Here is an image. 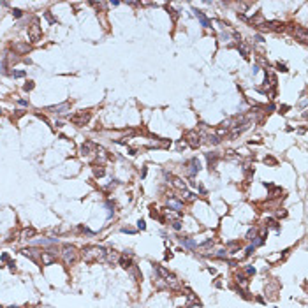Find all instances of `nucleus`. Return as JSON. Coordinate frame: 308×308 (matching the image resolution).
<instances>
[{
    "mask_svg": "<svg viewBox=\"0 0 308 308\" xmlns=\"http://www.w3.org/2000/svg\"><path fill=\"white\" fill-rule=\"evenodd\" d=\"M78 257H79V252H78L76 246H72V245L62 246V259H64L65 264H74L78 261Z\"/></svg>",
    "mask_w": 308,
    "mask_h": 308,
    "instance_id": "1",
    "label": "nucleus"
},
{
    "mask_svg": "<svg viewBox=\"0 0 308 308\" xmlns=\"http://www.w3.org/2000/svg\"><path fill=\"white\" fill-rule=\"evenodd\" d=\"M40 37H42V28L39 25V19L34 18L32 25L28 27V39H30V42H39Z\"/></svg>",
    "mask_w": 308,
    "mask_h": 308,
    "instance_id": "2",
    "label": "nucleus"
},
{
    "mask_svg": "<svg viewBox=\"0 0 308 308\" xmlns=\"http://www.w3.org/2000/svg\"><path fill=\"white\" fill-rule=\"evenodd\" d=\"M90 118H92V111L86 109V111H78V113H74V115L70 116V121H72L76 127H83V125H86V123L90 121Z\"/></svg>",
    "mask_w": 308,
    "mask_h": 308,
    "instance_id": "3",
    "label": "nucleus"
},
{
    "mask_svg": "<svg viewBox=\"0 0 308 308\" xmlns=\"http://www.w3.org/2000/svg\"><path fill=\"white\" fill-rule=\"evenodd\" d=\"M185 141H187V145L190 146V148H197V146H201V134L197 130H189V132H185V137H183Z\"/></svg>",
    "mask_w": 308,
    "mask_h": 308,
    "instance_id": "4",
    "label": "nucleus"
},
{
    "mask_svg": "<svg viewBox=\"0 0 308 308\" xmlns=\"http://www.w3.org/2000/svg\"><path fill=\"white\" fill-rule=\"evenodd\" d=\"M21 254L25 255V257H28V259H32V261H39L40 259V255H42V250H39V248H35V246H28V248H23L21 250Z\"/></svg>",
    "mask_w": 308,
    "mask_h": 308,
    "instance_id": "5",
    "label": "nucleus"
},
{
    "mask_svg": "<svg viewBox=\"0 0 308 308\" xmlns=\"http://www.w3.org/2000/svg\"><path fill=\"white\" fill-rule=\"evenodd\" d=\"M257 28H261V30H275V32H282V30H283V25H282L280 21H264V23H261Z\"/></svg>",
    "mask_w": 308,
    "mask_h": 308,
    "instance_id": "6",
    "label": "nucleus"
},
{
    "mask_svg": "<svg viewBox=\"0 0 308 308\" xmlns=\"http://www.w3.org/2000/svg\"><path fill=\"white\" fill-rule=\"evenodd\" d=\"M187 164H189V176H196V174L201 171V162H199L196 157L190 159Z\"/></svg>",
    "mask_w": 308,
    "mask_h": 308,
    "instance_id": "7",
    "label": "nucleus"
},
{
    "mask_svg": "<svg viewBox=\"0 0 308 308\" xmlns=\"http://www.w3.org/2000/svg\"><path fill=\"white\" fill-rule=\"evenodd\" d=\"M40 259H42V264L49 266V264H53V262L56 261V255H55L53 248H48L46 252H42V255H40Z\"/></svg>",
    "mask_w": 308,
    "mask_h": 308,
    "instance_id": "8",
    "label": "nucleus"
},
{
    "mask_svg": "<svg viewBox=\"0 0 308 308\" xmlns=\"http://www.w3.org/2000/svg\"><path fill=\"white\" fill-rule=\"evenodd\" d=\"M292 34H294L297 39H299L303 44L308 42V34H306V28H305V27H296V28L292 30Z\"/></svg>",
    "mask_w": 308,
    "mask_h": 308,
    "instance_id": "9",
    "label": "nucleus"
},
{
    "mask_svg": "<svg viewBox=\"0 0 308 308\" xmlns=\"http://www.w3.org/2000/svg\"><path fill=\"white\" fill-rule=\"evenodd\" d=\"M218 159H220V155H218V153H215V151H208V153H206V160H208V167H210V171L217 167Z\"/></svg>",
    "mask_w": 308,
    "mask_h": 308,
    "instance_id": "10",
    "label": "nucleus"
},
{
    "mask_svg": "<svg viewBox=\"0 0 308 308\" xmlns=\"http://www.w3.org/2000/svg\"><path fill=\"white\" fill-rule=\"evenodd\" d=\"M97 150V145L95 143H92V141H86L83 146H81V155L83 157H86V155H90L92 151H95Z\"/></svg>",
    "mask_w": 308,
    "mask_h": 308,
    "instance_id": "11",
    "label": "nucleus"
},
{
    "mask_svg": "<svg viewBox=\"0 0 308 308\" xmlns=\"http://www.w3.org/2000/svg\"><path fill=\"white\" fill-rule=\"evenodd\" d=\"M194 14H196V16L199 18V21H201V25H202L204 28H210V27H211V21H210V19H208L206 16H204V13H202V11H197V9H194Z\"/></svg>",
    "mask_w": 308,
    "mask_h": 308,
    "instance_id": "12",
    "label": "nucleus"
},
{
    "mask_svg": "<svg viewBox=\"0 0 308 308\" xmlns=\"http://www.w3.org/2000/svg\"><path fill=\"white\" fill-rule=\"evenodd\" d=\"M65 109H69V102H64V104H58V106H49L48 108V111H53V113H56V115H62Z\"/></svg>",
    "mask_w": 308,
    "mask_h": 308,
    "instance_id": "13",
    "label": "nucleus"
},
{
    "mask_svg": "<svg viewBox=\"0 0 308 308\" xmlns=\"http://www.w3.org/2000/svg\"><path fill=\"white\" fill-rule=\"evenodd\" d=\"M118 262H120L121 268H125V270H130V268H132V259L127 257V255H121V257H118Z\"/></svg>",
    "mask_w": 308,
    "mask_h": 308,
    "instance_id": "14",
    "label": "nucleus"
},
{
    "mask_svg": "<svg viewBox=\"0 0 308 308\" xmlns=\"http://www.w3.org/2000/svg\"><path fill=\"white\" fill-rule=\"evenodd\" d=\"M155 275H159V278H162V280H166L167 276H169V271L166 270V268H162V266H159V264H155Z\"/></svg>",
    "mask_w": 308,
    "mask_h": 308,
    "instance_id": "15",
    "label": "nucleus"
},
{
    "mask_svg": "<svg viewBox=\"0 0 308 308\" xmlns=\"http://www.w3.org/2000/svg\"><path fill=\"white\" fill-rule=\"evenodd\" d=\"M180 243H181L183 246H187V248H190V250L197 248V243L194 241V240H190V238H180Z\"/></svg>",
    "mask_w": 308,
    "mask_h": 308,
    "instance_id": "16",
    "label": "nucleus"
},
{
    "mask_svg": "<svg viewBox=\"0 0 308 308\" xmlns=\"http://www.w3.org/2000/svg\"><path fill=\"white\" fill-rule=\"evenodd\" d=\"M238 51H240V55H241L243 58H248V56H250V48L246 46L245 42H240V44H238Z\"/></svg>",
    "mask_w": 308,
    "mask_h": 308,
    "instance_id": "17",
    "label": "nucleus"
},
{
    "mask_svg": "<svg viewBox=\"0 0 308 308\" xmlns=\"http://www.w3.org/2000/svg\"><path fill=\"white\" fill-rule=\"evenodd\" d=\"M104 174H106L104 166H102V164H95V166H94V176L95 178H102Z\"/></svg>",
    "mask_w": 308,
    "mask_h": 308,
    "instance_id": "18",
    "label": "nucleus"
},
{
    "mask_svg": "<svg viewBox=\"0 0 308 308\" xmlns=\"http://www.w3.org/2000/svg\"><path fill=\"white\" fill-rule=\"evenodd\" d=\"M34 236H35V229L34 227H27V229L21 231V238L23 240H32Z\"/></svg>",
    "mask_w": 308,
    "mask_h": 308,
    "instance_id": "19",
    "label": "nucleus"
},
{
    "mask_svg": "<svg viewBox=\"0 0 308 308\" xmlns=\"http://www.w3.org/2000/svg\"><path fill=\"white\" fill-rule=\"evenodd\" d=\"M167 208H169V210H176V211H180V210L183 208V202H181V201H167Z\"/></svg>",
    "mask_w": 308,
    "mask_h": 308,
    "instance_id": "20",
    "label": "nucleus"
},
{
    "mask_svg": "<svg viewBox=\"0 0 308 308\" xmlns=\"http://www.w3.org/2000/svg\"><path fill=\"white\" fill-rule=\"evenodd\" d=\"M55 243H58V238H42L37 241V245H55Z\"/></svg>",
    "mask_w": 308,
    "mask_h": 308,
    "instance_id": "21",
    "label": "nucleus"
},
{
    "mask_svg": "<svg viewBox=\"0 0 308 308\" xmlns=\"http://www.w3.org/2000/svg\"><path fill=\"white\" fill-rule=\"evenodd\" d=\"M283 194V190L282 189H278V187H271V194H270V197H280ZM283 197V196H282Z\"/></svg>",
    "mask_w": 308,
    "mask_h": 308,
    "instance_id": "22",
    "label": "nucleus"
},
{
    "mask_svg": "<svg viewBox=\"0 0 308 308\" xmlns=\"http://www.w3.org/2000/svg\"><path fill=\"white\" fill-rule=\"evenodd\" d=\"M173 185H174L176 189H185V181H183L181 178H176V176L173 178Z\"/></svg>",
    "mask_w": 308,
    "mask_h": 308,
    "instance_id": "23",
    "label": "nucleus"
},
{
    "mask_svg": "<svg viewBox=\"0 0 308 308\" xmlns=\"http://www.w3.org/2000/svg\"><path fill=\"white\" fill-rule=\"evenodd\" d=\"M206 139H208L210 145H218V143H220V137H217L215 134H208V136H206Z\"/></svg>",
    "mask_w": 308,
    "mask_h": 308,
    "instance_id": "24",
    "label": "nucleus"
},
{
    "mask_svg": "<svg viewBox=\"0 0 308 308\" xmlns=\"http://www.w3.org/2000/svg\"><path fill=\"white\" fill-rule=\"evenodd\" d=\"M166 9H167V13L171 14V18H173V21H176V19H178V11H174V9H173L171 5H166Z\"/></svg>",
    "mask_w": 308,
    "mask_h": 308,
    "instance_id": "25",
    "label": "nucleus"
},
{
    "mask_svg": "<svg viewBox=\"0 0 308 308\" xmlns=\"http://www.w3.org/2000/svg\"><path fill=\"white\" fill-rule=\"evenodd\" d=\"M14 48H16V51H19V53H25V51H28V49H30V46H28V44H16Z\"/></svg>",
    "mask_w": 308,
    "mask_h": 308,
    "instance_id": "26",
    "label": "nucleus"
},
{
    "mask_svg": "<svg viewBox=\"0 0 308 308\" xmlns=\"http://www.w3.org/2000/svg\"><path fill=\"white\" fill-rule=\"evenodd\" d=\"M264 164H270V166H276V164H278V162H276V159H275V157L268 155V157L264 159Z\"/></svg>",
    "mask_w": 308,
    "mask_h": 308,
    "instance_id": "27",
    "label": "nucleus"
},
{
    "mask_svg": "<svg viewBox=\"0 0 308 308\" xmlns=\"http://www.w3.org/2000/svg\"><path fill=\"white\" fill-rule=\"evenodd\" d=\"M9 74L13 78H25V70H11Z\"/></svg>",
    "mask_w": 308,
    "mask_h": 308,
    "instance_id": "28",
    "label": "nucleus"
},
{
    "mask_svg": "<svg viewBox=\"0 0 308 308\" xmlns=\"http://www.w3.org/2000/svg\"><path fill=\"white\" fill-rule=\"evenodd\" d=\"M215 257H218V259H227V252H225V250H217V252H215Z\"/></svg>",
    "mask_w": 308,
    "mask_h": 308,
    "instance_id": "29",
    "label": "nucleus"
},
{
    "mask_svg": "<svg viewBox=\"0 0 308 308\" xmlns=\"http://www.w3.org/2000/svg\"><path fill=\"white\" fill-rule=\"evenodd\" d=\"M44 18L48 19L49 23H56V18H53V14H51L49 11H46V13H44Z\"/></svg>",
    "mask_w": 308,
    "mask_h": 308,
    "instance_id": "30",
    "label": "nucleus"
},
{
    "mask_svg": "<svg viewBox=\"0 0 308 308\" xmlns=\"http://www.w3.org/2000/svg\"><path fill=\"white\" fill-rule=\"evenodd\" d=\"M34 86H35L34 81H27V83L23 85V90H25V92H30V90H34Z\"/></svg>",
    "mask_w": 308,
    "mask_h": 308,
    "instance_id": "31",
    "label": "nucleus"
},
{
    "mask_svg": "<svg viewBox=\"0 0 308 308\" xmlns=\"http://www.w3.org/2000/svg\"><path fill=\"white\" fill-rule=\"evenodd\" d=\"M266 224H268V225H270V227H275L276 231H280V225H278V224H276V220H273V218H270V220H268V222H266Z\"/></svg>",
    "mask_w": 308,
    "mask_h": 308,
    "instance_id": "32",
    "label": "nucleus"
},
{
    "mask_svg": "<svg viewBox=\"0 0 308 308\" xmlns=\"http://www.w3.org/2000/svg\"><path fill=\"white\" fill-rule=\"evenodd\" d=\"M236 282H238L240 285H243V287L246 285V278H245L243 275H238V276H236Z\"/></svg>",
    "mask_w": 308,
    "mask_h": 308,
    "instance_id": "33",
    "label": "nucleus"
},
{
    "mask_svg": "<svg viewBox=\"0 0 308 308\" xmlns=\"http://www.w3.org/2000/svg\"><path fill=\"white\" fill-rule=\"evenodd\" d=\"M245 273L248 275V276H252V275H255V268H254V266H246V268H245Z\"/></svg>",
    "mask_w": 308,
    "mask_h": 308,
    "instance_id": "34",
    "label": "nucleus"
},
{
    "mask_svg": "<svg viewBox=\"0 0 308 308\" xmlns=\"http://www.w3.org/2000/svg\"><path fill=\"white\" fill-rule=\"evenodd\" d=\"M276 69L282 70V72H287V70H289V69H287V65H285V64H282V62H278V64H276Z\"/></svg>",
    "mask_w": 308,
    "mask_h": 308,
    "instance_id": "35",
    "label": "nucleus"
},
{
    "mask_svg": "<svg viewBox=\"0 0 308 308\" xmlns=\"http://www.w3.org/2000/svg\"><path fill=\"white\" fill-rule=\"evenodd\" d=\"M23 115H25V111H18L16 115H11V120H13V121H18V118L23 116Z\"/></svg>",
    "mask_w": 308,
    "mask_h": 308,
    "instance_id": "36",
    "label": "nucleus"
},
{
    "mask_svg": "<svg viewBox=\"0 0 308 308\" xmlns=\"http://www.w3.org/2000/svg\"><path fill=\"white\" fill-rule=\"evenodd\" d=\"M137 229H141V231H145V229H146V224H145V220H143V218H139V220H137Z\"/></svg>",
    "mask_w": 308,
    "mask_h": 308,
    "instance_id": "37",
    "label": "nucleus"
},
{
    "mask_svg": "<svg viewBox=\"0 0 308 308\" xmlns=\"http://www.w3.org/2000/svg\"><path fill=\"white\" fill-rule=\"evenodd\" d=\"M173 229H174V231H181V222H180V220H174V222H173Z\"/></svg>",
    "mask_w": 308,
    "mask_h": 308,
    "instance_id": "38",
    "label": "nucleus"
},
{
    "mask_svg": "<svg viewBox=\"0 0 308 308\" xmlns=\"http://www.w3.org/2000/svg\"><path fill=\"white\" fill-rule=\"evenodd\" d=\"M13 16H14V18H21V16H23V11H21V9H13Z\"/></svg>",
    "mask_w": 308,
    "mask_h": 308,
    "instance_id": "39",
    "label": "nucleus"
},
{
    "mask_svg": "<svg viewBox=\"0 0 308 308\" xmlns=\"http://www.w3.org/2000/svg\"><path fill=\"white\" fill-rule=\"evenodd\" d=\"M255 252V246L254 245H250V246H246V250H245V255H252Z\"/></svg>",
    "mask_w": 308,
    "mask_h": 308,
    "instance_id": "40",
    "label": "nucleus"
},
{
    "mask_svg": "<svg viewBox=\"0 0 308 308\" xmlns=\"http://www.w3.org/2000/svg\"><path fill=\"white\" fill-rule=\"evenodd\" d=\"M0 261H2V262H9L11 257H9V254H2V255H0Z\"/></svg>",
    "mask_w": 308,
    "mask_h": 308,
    "instance_id": "41",
    "label": "nucleus"
},
{
    "mask_svg": "<svg viewBox=\"0 0 308 308\" xmlns=\"http://www.w3.org/2000/svg\"><path fill=\"white\" fill-rule=\"evenodd\" d=\"M264 109H266V111H264V113H273V111H275V109H276V108H275V104H268V106H266V108H264Z\"/></svg>",
    "mask_w": 308,
    "mask_h": 308,
    "instance_id": "42",
    "label": "nucleus"
},
{
    "mask_svg": "<svg viewBox=\"0 0 308 308\" xmlns=\"http://www.w3.org/2000/svg\"><path fill=\"white\" fill-rule=\"evenodd\" d=\"M211 245H213V241H211V240H206V241L201 245V248H208V246H211Z\"/></svg>",
    "mask_w": 308,
    "mask_h": 308,
    "instance_id": "43",
    "label": "nucleus"
},
{
    "mask_svg": "<svg viewBox=\"0 0 308 308\" xmlns=\"http://www.w3.org/2000/svg\"><path fill=\"white\" fill-rule=\"evenodd\" d=\"M18 102H19V106H25V108H27V106H30V102H28L27 99H19Z\"/></svg>",
    "mask_w": 308,
    "mask_h": 308,
    "instance_id": "44",
    "label": "nucleus"
},
{
    "mask_svg": "<svg viewBox=\"0 0 308 308\" xmlns=\"http://www.w3.org/2000/svg\"><path fill=\"white\" fill-rule=\"evenodd\" d=\"M121 232H129V234H134L136 231H134V229H130V227H121Z\"/></svg>",
    "mask_w": 308,
    "mask_h": 308,
    "instance_id": "45",
    "label": "nucleus"
},
{
    "mask_svg": "<svg viewBox=\"0 0 308 308\" xmlns=\"http://www.w3.org/2000/svg\"><path fill=\"white\" fill-rule=\"evenodd\" d=\"M232 37L238 40V42H241V35H240V32H232Z\"/></svg>",
    "mask_w": 308,
    "mask_h": 308,
    "instance_id": "46",
    "label": "nucleus"
},
{
    "mask_svg": "<svg viewBox=\"0 0 308 308\" xmlns=\"http://www.w3.org/2000/svg\"><path fill=\"white\" fill-rule=\"evenodd\" d=\"M254 236H255V229H250V231H248V234H246V238H248V240H252Z\"/></svg>",
    "mask_w": 308,
    "mask_h": 308,
    "instance_id": "47",
    "label": "nucleus"
},
{
    "mask_svg": "<svg viewBox=\"0 0 308 308\" xmlns=\"http://www.w3.org/2000/svg\"><path fill=\"white\" fill-rule=\"evenodd\" d=\"M287 111H289V106H282L278 113H280V115H285V113H287Z\"/></svg>",
    "mask_w": 308,
    "mask_h": 308,
    "instance_id": "48",
    "label": "nucleus"
},
{
    "mask_svg": "<svg viewBox=\"0 0 308 308\" xmlns=\"http://www.w3.org/2000/svg\"><path fill=\"white\" fill-rule=\"evenodd\" d=\"M7 266H9V270H11V271H14V270H16V264H14L13 261H9V262H7Z\"/></svg>",
    "mask_w": 308,
    "mask_h": 308,
    "instance_id": "49",
    "label": "nucleus"
},
{
    "mask_svg": "<svg viewBox=\"0 0 308 308\" xmlns=\"http://www.w3.org/2000/svg\"><path fill=\"white\" fill-rule=\"evenodd\" d=\"M259 69H261L259 65H254V67H252V74H257V72H259Z\"/></svg>",
    "mask_w": 308,
    "mask_h": 308,
    "instance_id": "50",
    "label": "nucleus"
},
{
    "mask_svg": "<svg viewBox=\"0 0 308 308\" xmlns=\"http://www.w3.org/2000/svg\"><path fill=\"white\" fill-rule=\"evenodd\" d=\"M276 217H287V211H282V210H280L278 213H276Z\"/></svg>",
    "mask_w": 308,
    "mask_h": 308,
    "instance_id": "51",
    "label": "nucleus"
},
{
    "mask_svg": "<svg viewBox=\"0 0 308 308\" xmlns=\"http://www.w3.org/2000/svg\"><path fill=\"white\" fill-rule=\"evenodd\" d=\"M164 257H166V259H171V257H173V252H171V250H167V252H166V255H164Z\"/></svg>",
    "mask_w": 308,
    "mask_h": 308,
    "instance_id": "52",
    "label": "nucleus"
},
{
    "mask_svg": "<svg viewBox=\"0 0 308 308\" xmlns=\"http://www.w3.org/2000/svg\"><path fill=\"white\" fill-rule=\"evenodd\" d=\"M254 40H257V42H262L264 39H262V35H255V37H254Z\"/></svg>",
    "mask_w": 308,
    "mask_h": 308,
    "instance_id": "53",
    "label": "nucleus"
},
{
    "mask_svg": "<svg viewBox=\"0 0 308 308\" xmlns=\"http://www.w3.org/2000/svg\"><path fill=\"white\" fill-rule=\"evenodd\" d=\"M129 155H137V151L134 148H129Z\"/></svg>",
    "mask_w": 308,
    "mask_h": 308,
    "instance_id": "54",
    "label": "nucleus"
},
{
    "mask_svg": "<svg viewBox=\"0 0 308 308\" xmlns=\"http://www.w3.org/2000/svg\"><path fill=\"white\" fill-rule=\"evenodd\" d=\"M146 173H148V169H146V167H143V171H141V178H145V176H146Z\"/></svg>",
    "mask_w": 308,
    "mask_h": 308,
    "instance_id": "55",
    "label": "nucleus"
},
{
    "mask_svg": "<svg viewBox=\"0 0 308 308\" xmlns=\"http://www.w3.org/2000/svg\"><path fill=\"white\" fill-rule=\"evenodd\" d=\"M220 39H222V40H229V35H227V34H222Z\"/></svg>",
    "mask_w": 308,
    "mask_h": 308,
    "instance_id": "56",
    "label": "nucleus"
},
{
    "mask_svg": "<svg viewBox=\"0 0 308 308\" xmlns=\"http://www.w3.org/2000/svg\"><path fill=\"white\" fill-rule=\"evenodd\" d=\"M111 5H115V7H116V5H120V2H118V0H111Z\"/></svg>",
    "mask_w": 308,
    "mask_h": 308,
    "instance_id": "57",
    "label": "nucleus"
},
{
    "mask_svg": "<svg viewBox=\"0 0 308 308\" xmlns=\"http://www.w3.org/2000/svg\"><path fill=\"white\" fill-rule=\"evenodd\" d=\"M0 115H2V108H0Z\"/></svg>",
    "mask_w": 308,
    "mask_h": 308,
    "instance_id": "58",
    "label": "nucleus"
}]
</instances>
